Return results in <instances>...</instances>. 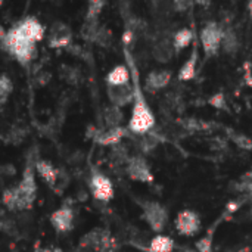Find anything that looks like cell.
<instances>
[{"instance_id": "cell-13", "label": "cell", "mask_w": 252, "mask_h": 252, "mask_svg": "<svg viewBox=\"0 0 252 252\" xmlns=\"http://www.w3.org/2000/svg\"><path fill=\"white\" fill-rule=\"evenodd\" d=\"M151 53H152V58L159 63L170 62L173 59V56L176 55V50L173 47V35L171 37H167V35L155 37Z\"/></svg>"}, {"instance_id": "cell-22", "label": "cell", "mask_w": 252, "mask_h": 252, "mask_svg": "<svg viewBox=\"0 0 252 252\" xmlns=\"http://www.w3.org/2000/svg\"><path fill=\"white\" fill-rule=\"evenodd\" d=\"M174 250V241L165 235H157L148 245L149 252H171Z\"/></svg>"}, {"instance_id": "cell-18", "label": "cell", "mask_w": 252, "mask_h": 252, "mask_svg": "<svg viewBox=\"0 0 252 252\" xmlns=\"http://www.w3.org/2000/svg\"><path fill=\"white\" fill-rule=\"evenodd\" d=\"M130 134L127 128L124 127H117V128H105V130H100L97 131V134L94 136V140L99 143V145H103V146H117L121 143V140Z\"/></svg>"}, {"instance_id": "cell-25", "label": "cell", "mask_w": 252, "mask_h": 252, "mask_svg": "<svg viewBox=\"0 0 252 252\" xmlns=\"http://www.w3.org/2000/svg\"><path fill=\"white\" fill-rule=\"evenodd\" d=\"M236 190L241 193H248L252 195V170L244 173L239 180L236 182Z\"/></svg>"}, {"instance_id": "cell-27", "label": "cell", "mask_w": 252, "mask_h": 252, "mask_svg": "<svg viewBox=\"0 0 252 252\" xmlns=\"http://www.w3.org/2000/svg\"><path fill=\"white\" fill-rule=\"evenodd\" d=\"M214 230L211 229L204 238H201L198 242H196V245H195V248H196V251L198 252H213V241H214Z\"/></svg>"}, {"instance_id": "cell-15", "label": "cell", "mask_w": 252, "mask_h": 252, "mask_svg": "<svg viewBox=\"0 0 252 252\" xmlns=\"http://www.w3.org/2000/svg\"><path fill=\"white\" fill-rule=\"evenodd\" d=\"M108 244H109V235L102 229H94L84 235V238L80 241V248L100 251V250H106Z\"/></svg>"}, {"instance_id": "cell-20", "label": "cell", "mask_w": 252, "mask_h": 252, "mask_svg": "<svg viewBox=\"0 0 252 252\" xmlns=\"http://www.w3.org/2000/svg\"><path fill=\"white\" fill-rule=\"evenodd\" d=\"M192 41H195V34L190 28H180L173 34V47L176 53L189 47Z\"/></svg>"}, {"instance_id": "cell-37", "label": "cell", "mask_w": 252, "mask_h": 252, "mask_svg": "<svg viewBox=\"0 0 252 252\" xmlns=\"http://www.w3.org/2000/svg\"><path fill=\"white\" fill-rule=\"evenodd\" d=\"M251 72H252V69H251Z\"/></svg>"}, {"instance_id": "cell-6", "label": "cell", "mask_w": 252, "mask_h": 252, "mask_svg": "<svg viewBox=\"0 0 252 252\" xmlns=\"http://www.w3.org/2000/svg\"><path fill=\"white\" fill-rule=\"evenodd\" d=\"M89 189H90L93 198L100 202H109L115 193L111 179L97 168H92V171H90Z\"/></svg>"}, {"instance_id": "cell-2", "label": "cell", "mask_w": 252, "mask_h": 252, "mask_svg": "<svg viewBox=\"0 0 252 252\" xmlns=\"http://www.w3.org/2000/svg\"><path fill=\"white\" fill-rule=\"evenodd\" d=\"M131 78L134 81V100H133V109H131V115H130V121H128V133L134 134V136H145L148 133L152 131V128L155 127V115L152 112V109L149 108L143 92L139 87L137 83V72L136 69L131 71Z\"/></svg>"}, {"instance_id": "cell-23", "label": "cell", "mask_w": 252, "mask_h": 252, "mask_svg": "<svg viewBox=\"0 0 252 252\" xmlns=\"http://www.w3.org/2000/svg\"><path fill=\"white\" fill-rule=\"evenodd\" d=\"M124 114L120 108H115L112 105H109L105 111H103V120L106 124V128H117L121 127Z\"/></svg>"}, {"instance_id": "cell-28", "label": "cell", "mask_w": 252, "mask_h": 252, "mask_svg": "<svg viewBox=\"0 0 252 252\" xmlns=\"http://www.w3.org/2000/svg\"><path fill=\"white\" fill-rule=\"evenodd\" d=\"M103 6H105L103 1H90L87 15H86V21H99V15H100V10Z\"/></svg>"}, {"instance_id": "cell-36", "label": "cell", "mask_w": 252, "mask_h": 252, "mask_svg": "<svg viewBox=\"0 0 252 252\" xmlns=\"http://www.w3.org/2000/svg\"><path fill=\"white\" fill-rule=\"evenodd\" d=\"M0 6H1V1H0Z\"/></svg>"}, {"instance_id": "cell-31", "label": "cell", "mask_w": 252, "mask_h": 252, "mask_svg": "<svg viewBox=\"0 0 252 252\" xmlns=\"http://www.w3.org/2000/svg\"><path fill=\"white\" fill-rule=\"evenodd\" d=\"M6 32H7V30H4V28H3V27L0 25V41H1L3 38H4V35H6Z\"/></svg>"}, {"instance_id": "cell-12", "label": "cell", "mask_w": 252, "mask_h": 252, "mask_svg": "<svg viewBox=\"0 0 252 252\" xmlns=\"http://www.w3.org/2000/svg\"><path fill=\"white\" fill-rule=\"evenodd\" d=\"M106 94L112 106L123 109L124 106L133 103L134 100V86L126 84V86H118V87H111L106 86Z\"/></svg>"}, {"instance_id": "cell-16", "label": "cell", "mask_w": 252, "mask_h": 252, "mask_svg": "<svg viewBox=\"0 0 252 252\" xmlns=\"http://www.w3.org/2000/svg\"><path fill=\"white\" fill-rule=\"evenodd\" d=\"M34 170L37 173V176L52 189L56 188V183L59 180V171L56 170V167L47 161V159H37L34 162Z\"/></svg>"}, {"instance_id": "cell-19", "label": "cell", "mask_w": 252, "mask_h": 252, "mask_svg": "<svg viewBox=\"0 0 252 252\" xmlns=\"http://www.w3.org/2000/svg\"><path fill=\"white\" fill-rule=\"evenodd\" d=\"M106 86L111 87H118V86H126L130 84L131 81V71L128 69L127 65H115L106 75L105 78Z\"/></svg>"}, {"instance_id": "cell-5", "label": "cell", "mask_w": 252, "mask_h": 252, "mask_svg": "<svg viewBox=\"0 0 252 252\" xmlns=\"http://www.w3.org/2000/svg\"><path fill=\"white\" fill-rule=\"evenodd\" d=\"M221 40H223V27L217 22H207L201 32L199 41L207 56H216L221 50Z\"/></svg>"}, {"instance_id": "cell-4", "label": "cell", "mask_w": 252, "mask_h": 252, "mask_svg": "<svg viewBox=\"0 0 252 252\" xmlns=\"http://www.w3.org/2000/svg\"><path fill=\"white\" fill-rule=\"evenodd\" d=\"M142 207V216L146 224L151 227L152 232L157 235H161V232L168 224V211L167 208L159 204L158 201H145L140 204Z\"/></svg>"}, {"instance_id": "cell-14", "label": "cell", "mask_w": 252, "mask_h": 252, "mask_svg": "<svg viewBox=\"0 0 252 252\" xmlns=\"http://www.w3.org/2000/svg\"><path fill=\"white\" fill-rule=\"evenodd\" d=\"M171 81V71L168 69H152L145 80V89L149 93H157L165 89Z\"/></svg>"}, {"instance_id": "cell-8", "label": "cell", "mask_w": 252, "mask_h": 252, "mask_svg": "<svg viewBox=\"0 0 252 252\" xmlns=\"http://www.w3.org/2000/svg\"><path fill=\"white\" fill-rule=\"evenodd\" d=\"M126 173L131 180L139 183L154 182V173L151 170V165L142 155L130 157V159L126 164Z\"/></svg>"}, {"instance_id": "cell-33", "label": "cell", "mask_w": 252, "mask_h": 252, "mask_svg": "<svg viewBox=\"0 0 252 252\" xmlns=\"http://www.w3.org/2000/svg\"><path fill=\"white\" fill-rule=\"evenodd\" d=\"M248 12H250V16H251V19H252V1L248 3Z\"/></svg>"}, {"instance_id": "cell-10", "label": "cell", "mask_w": 252, "mask_h": 252, "mask_svg": "<svg viewBox=\"0 0 252 252\" xmlns=\"http://www.w3.org/2000/svg\"><path fill=\"white\" fill-rule=\"evenodd\" d=\"M72 41V32L71 28L62 22V21H55L47 32V44L52 49H63L69 47Z\"/></svg>"}, {"instance_id": "cell-17", "label": "cell", "mask_w": 252, "mask_h": 252, "mask_svg": "<svg viewBox=\"0 0 252 252\" xmlns=\"http://www.w3.org/2000/svg\"><path fill=\"white\" fill-rule=\"evenodd\" d=\"M198 62H199V50H198V43L193 41V49L189 55V58L185 61V63L179 69V80L180 81H190L196 77L198 71Z\"/></svg>"}, {"instance_id": "cell-9", "label": "cell", "mask_w": 252, "mask_h": 252, "mask_svg": "<svg viewBox=\"0 0 252 252\" xmlns=\"http://www.w3.org/2000/svg\"><path fill=\"white\" fill-rule=\"evenodd\" d=\"M50 224L53 227V230L56 233L65 235L68 232H71L74 229V220H75V213L72 210V207L69 205H62L58 210H55L50 217Z\"/></svg>"}, {"instance_id": "cell-34", "label": "cell", "mask_w": 252, "mask_h": 252, "mask_svg": "<svg viewBox=\"0 0 252 252\" xmlns=\"http://www.w3.org/2000/svg\"><path fill=\"white\" fill-rule=\"evenodd\" d=\"M183 252H198V251H196V250H185Z\"/></svg>"}, {"instance_id": "cell-29", "label": "cell", "mask_w": 252, "mask_h": 252, "mask_svg": "<svg viewBox=\"0 0 252 252\" xmlns=\"http://www.w3.org/2000/svg\"><path fill=\"white\" fill-rule=\"evenodd\" d=\"M208 103H210L211 106L217 108V109H227V108H226V106H227L226 97H224L223 93H216V94H213V96L208 99Z\"/></svg>"}, {"instance_id": "cell-24", "label": "cell", "mask_w": 252, "mask_h": 252, "mask_svg": "<svg viewBox=\"0 0 252 252\" xmlns=\"http://www.w3.org/2000/svg\"><path fill=\"white\" fill-rule=\"evenodd\" d=\"M13 90L12 80L6 74H0V106L4 105Z\"/></svg>"}, {"instance_id": "cell-32", "label": "cell", "mask_w": 252, "mask_h": 252, "mask_svg": "<svg viewBox=\"0 0 252 252\" xmlns=\"http://www.w3.org/2000/svg\"><path fill=\"white\" fill-rule=\"evenodd\" d=\"M41 252H62V250H59V248H50V250H43Z\"/></svg>"}, {"instance_id": "cell-30", "label": "cell", "mask_w": 252, "mask_h": 252, "mask_svg": "<svg viewBox=\"0 0 252 252\" xmlns=\"http://www.w3.org/2000/svg\"><path fill=\"white\" fill-rule=\"evenodd\" d=\"M232 140L238 145V146H241V148H244V149H252V142L251 139H248L247 136H244V134H232Z\"/></svg>"}, {"instance_id": "cell-21", "label": "cell", "mask_w": 252, "mask_h": 252, "mask_svg": "<svg viewBox=\"0 0 252 252\" xmlns=\"http://www.w3.org/2000/svg\"><path fill=\"white\" fill-rule=\"evenodd\" d=\"M239 37L233 28H223V40H221V50L227 55H236L239 50Z\"/></svg>"}, {"instance_id": "cell-26", "label": "cell", "mask_w": 252, "mask_h": 252, "mask_svg": "<svg viewBox=\"0 0 252 252\" xmlns=\"http://www.w3.org/2000/svg\"><path fill=\"white\" fill-rule=\"evenodd\" d=\"M0 230L3 233H6L7 236H16L18 235V224H16L15 219L10 216L3 217L0 221Z\"/></svg>"}, {"instance_id": "cell-11", "label": "cell", "mask_w": 252, "mask_h": 252, "mask_svg": "<svg viewBox=\"0 0 252 252\" xmlns=\"http://www.w3.org/2000/svg\"><path fill=\"white\" fill-rule=\"evenodd\" d=\"M13 28L22 35L25 37L27 40L32 41V43H37L40 40L44 38V34H46V28L44 25L34 16H27L21 21H18Z\"/></svg>"}, {"instance_id": "cell-7", "label": "cell", "mask_w": 252, "mask_h": 252, "mask_svg": "<svg viewBox=\"0 0 252 252\" xmlns=\"http://www.w3.org/2000/svg\"><path fill=\"white\" fill-rule=\"evenodd\" d=\"M174 227L179 235L190 238L199 233L201 230V217L193 210H183L176 216Z\"/></svg>"}, {"instance_id": "cell-1", "label": "cell", "mask_w": 252, "mask_h": 252, "mask_svg": "<svg viewBox=\"0 0 252 252\" xmlns=\"http://www.w3.org/2000/svg\"><path fill=\"white\" fill-rule=\"evenodd\" d=\"M37 196V182L34 164H28L22 171L18 185L1 190V204L9 213H27L32 208Z\"/></svg>"}, {"instance_id": "cell-3", "label": "cell", "mask_w": 252, "mask_h": 252, "mask_svg": "<svg viewBox=\"0 0 252 252\" xmlns=\"http://www.w3.org/2000/svg\"><path fill=\"white\" fill-rule=\"evenodd\" d=\"M0 46L9 56H12L22 66L30 65L35 56V43L22 37L13 27L7 30L4 38L0 41Z\"/></svg>"}, {"instance_id": "cell-35", "label": "cell", "mask_w": 252, "mask_h": 252, "mask_svg": "<svg viewBox=\"0 0 252 252\" xmlns=\"http://www.w3.org/2000/svg\"><path fill=\"white\" fill-rule=\"evenodd\" d=\"M251 216H252V202H251Z\"/></svg>"}]
</instances>
